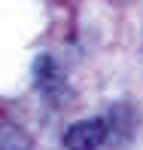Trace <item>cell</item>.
<instances>
[{
    "label": "cell",
    "mask_w": 143,
    "mask_h": 150,
    "mask_svg": "<svg viewBox=\"0 0 143 150\" xmlns=\"http://www.w3.org/2000/svg\"><path fill=\"white\" fill-rule=\"evenodd\" d=\"M107 138H110L107 117H91V120H79L73 126H67L64 147L67 150H100Z\"/></svg>",
    "instance_id": "1"
},
{
    "label": "cell",
    "mask_w": 143,
    "mask_h": 150,
    "mask_svg": "<svg viewBox=\"0 0 143 150\" xmlns=\"http://www.w3.org/2000/svg\"><path fill=\"white\" fill-rule=\"evenodd\" d=\"M33 83L43 89V95H52L64 86V74H61L58 61L52 55H37V61H33Z\"/></svg>",
    "instance_id": "2"
},
{
    "label": "cell",
    "mask_w": 143,
    "mask_h": 150,
    "mask_svg": "<svg viewBox=\"0 0 143 150\" xmlns=\"http://www.w3.org/2000/svg\"><path fill=\"white\" fill-rule=\"evenodd\" d=\"M0 150H31L28 132L12 126V122H3L0 126Z\"/></svg>",
    "instance_id": "3"
}]
</instances>
